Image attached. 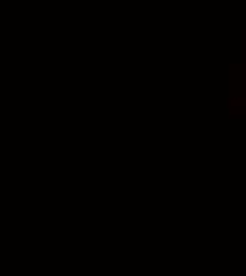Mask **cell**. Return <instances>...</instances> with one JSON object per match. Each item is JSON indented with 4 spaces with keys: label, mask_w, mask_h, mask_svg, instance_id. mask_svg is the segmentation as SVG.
Segmentation results:
<instances>
[]
</instances>
